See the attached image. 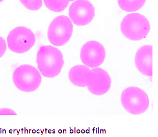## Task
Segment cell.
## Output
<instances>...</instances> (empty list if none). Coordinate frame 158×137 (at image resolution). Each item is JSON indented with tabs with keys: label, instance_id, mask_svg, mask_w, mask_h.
Wrapping results in <instances>:
<instances>
[{
	"label": "cell",
	"instance_id": "obj_4",
	"mask_svg": "<svg viewBox=\"0 0 158 137\" xmlns=\"http://www.w3.org/2000/svg\"><path fill=\"white\" fill-rule=\"evenodd\" d=\"M65 57L60 48L50 44L38 48L35 58V66L43 78L58 79L64 72Z\"/></svg>",
	"mask_w": 158,
	"mask_h": 137
},
{
	"label": "cell",
	"instance_id": "obj_10",
	"mask_svg": "<svg viewBox=\"0 0 158 137\" xmlns=\"http://www.w3.org/2000/svg\"><path fill=\"white\" fill-rule=\"evenodd\" d=\"M68 15L74 26L84 28L91 24L96 12L94 4L89 0H76L69 6Z\"/></svg>",
	"mask_w": 158,
	"mask_h": 137
},
{
	"label": "cell",
	"instance_id": "obj_9",
	"mask_svg": "<svg viewBox=\"0 0 158 137\" xmlns=\"http://www.w3.org/2000/svg\"><path fill=\"white\" fill-rule=\"evenodd\" d=\"M74 33V25L68 16L60 15L50 20L46 37L48 44L60 48L68 45Z\"/></svg>",
	"mask_w": 158,
	"mask_h": 137
},
{
	"label": "cell",
	"instance_id": "obj_8",
	"mask_svg": "<svg viewBox=\"0 0 158 137\" xmlns=\"http://www.w3.org/2000/svg\"><path fill=\"white\" fill-rule=\"evenodd\" d=\"M78 59V63L89 68H109L107 48L98 39L84 41L79 48Z\"/></svg>",
	"mask_w": 158,
	"mask_h": 137
},
{
	"label": "cell",
	"instance_id": "obj_5",
	"mask_svg": "<svg viewBox=\"0 0 158 137\" xmlns=\"http://www.w3.org/2000/svg\"><path fill=\"white\" fill-rule=\"evenodd\" d=\"M132 63L135 74L131 83L143 87L152 92L154 77L152 44H146L139 47L134 55Z\"/></svg>",
	"mask_w": 158,
	"mask_h": 137
},
{
	"label": "cell",
	"instance_id": "obj_3",
	"mask_svg": "<svg viewBox=\"0 0 158 137\" xmlns=\"http://www.w3.org/2000/svg\"><path fill=\"white\" fill-rule=\"evenodd\" d=\"M4 66L14 90L26 95H33L42 87L43 77L36 66L15 59L5 60Z\"/></svg>",
	"mask_w": 158,
	"mask_h": 137
},
{
	"label": "cell",
	"instance_id": "obj_1",
	"mask_svg": "<svg viewBox=\"0 0 158 137\" xmlns=\"http://www.w3.org/2000/svg\"><path fill=\"white\" fill-rule=\"evenodd\" d=\"M66 82L91 99L108 102L121 88L118 73L109 68H89L74 63L69 68Z\"/></svg>",
	"mask_w": 158,
	"mask_h": 137
},
{
	"label": "cell",
	"instance_id": "obj_6",
	"mask_svg": "<svg viewBox=\"0 0 158 137\" xmlns=\"http://www.w3.org/2000/svg\"><path fill=\"white\" fill-rule=\"evenodd\" d=\"M8 51L18 55L30 53L36 44V36L28 25L17 24L9 28L5 36Z\"/></svg>",
	"mask_w": 158,
	"mask_h": 137
},
{
	"label": "cell",
	"instance_id": "obj_16",
	"mask_svg": "<svg viewBox=\"0 0 158 137\" xmlns=\"http://www.w3.org/2000/svg\"><path fill=\"white\" fill-rule=\"evenodd\" d=\"M7 0H0V5L2 4H3Z\"/></svg>",
	"mask_w": 158,
	"mask_h": 137
},
{
	"label": "cell",
	"instance_id": "obj_13",
	"mask_svg": "<svg viewBox=\"0 0 158 137\" xmlns=\"http://www.w3.org/2000/svg\"><path fill=\"white\" fill-rule=\"evenodd\" d=\"M18 3L24 10L29 12H37L43 9V0H18Z\"/></svg>",
	"mask_w": 158,
	"mask_h": 137
},
{
	"label": "cell",
	"instance_id": "obj_7",
	"mask_svg": "<svg viewBox=\"0 0 158 137\" xmlns=\"http://www.w3.org/2000/svg\"><path fill=\"white\" fill-rule=\"evenodd\" d=\"M118 29L127 40L139 42L147 39L151 33V23L144 15L132 12L125 15L120 19Z\"/></svg>",
	"mask_w": 158,
	"mask_h": 137
},
{
	"label": "cell",
	"instance_id": "obj_2",
	"mask_svg": "<svg viewBox=\"0 0 158 137\" xmlns=\"http://www.w3.org/2000/svg\"><path fill=\"white\" fill-rule=\"evenodd\" d=\"M152 92L145 88L131 83L120 88L103 107L93 112L85 111L86 115L148 116L155 111Z\"/></svg>",
	"mask_w": 158,
	"mask_h": 137
},
{
	"label": "cell",
	"instance_id": "obj_12",
	"mask_svg": "<svg viewBox=\"0 0 158 137\" xmlns=\"http://www.w3.org/2000/svg\"><path fill=\"white\" fill-rule=\"evenodd\" d=\"M73 0H43L44 5L48 10L54 13H60L65 10Z\"/></svg>",
	"mask_w": 158,
	"mask_h": 137
},
{
	"label": "cell",
	"instance_id": "obj_14",
	"mask_svg": "<svg viewBox=\"0 0 158 137\" xmlns=\"http://www.w3.org/2000/svg\"><path fill=\"white\" fill-rule=\"evenodd\" d=\"M8 48L5 37L0 34V61L3 60L7 53Z\"/></svg>",
	"mask_w": 158,
	"mask_h": 137
},
{
	"label": "cell",
	"instance_id": "obj_15",
	"mask_svg": "<svg viewBox=\"0 0 158 137\" xmlns=\"http://www.w3.org/2000/svg\"><path fill=\"white\" fill-rule=\"evenodd\" d=\"M18 115L19 113L12 108H0V115Z\"/></svg>",
	"mask_w": 158,
	"mask_h": 137
},
{
	"label": "cell",
	"instance_id": "obj_11",
	"mask_svg": "<svg viewBox=\"0 0 158 137\" xmlns=\"http://www.w3.org/2000/svg\"><path fill=\"white\" fill-rule=\"evenodd\" d=\"M147 0H117L119 7L123 11L132 13L139 11L145 5Z\"/></svg>",
	"mask_w": 158,
	"mask_h": 137
}]
</instances>
